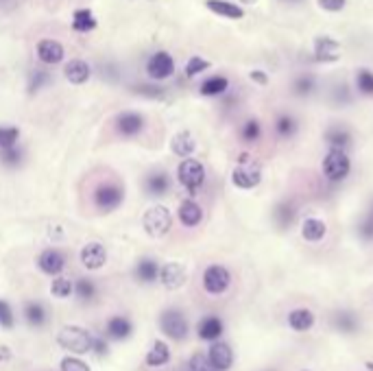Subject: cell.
Here are the masks:
<instances>
[{
    "instance_id": "6da1fadb",
    "label": "cell",
    "mask_w": 373,
    "mask_h": 371,
    "mask_svg": "<svg viewBox=\"0 0 373 371\" xmlns=\"http://www.w3.org/2000/svg\"><path fill=\"white\" fill-rule=\"evenodd\" d=\"M92 343H94V334L88 332L81 326H64L57 332V345L64 348L68 354H92Z\"/></svg>"
},
{
    "instance_id": "7a4b0ae2",
    "label": "cell",
    "mask_w": 373,
    "mask_h": 371,
    "mask_svg": "<svg viewBox=\"0 0 373 371\" xmlns=\"http://www.w3.org/2000/svg\"><path fill=\"white\" fill-rule=\"evenodd\" d=\"M321 170H323V175H326V179L332 184L345 182L352 172V160H350V155H347V148L330 146L326 158H323Z\"/></svg>"
},
{
    "instance_id": "3957f363",
    "label": "cell",
    "mask_w": 373,
    "mask_h": 371,
    "mask_svg": "<svg viewBox=\"0 0 373 371\" xmlns=\"http://www.w3.org/2000/svg\"><path fill=\"white\" fill-rule=\"evenodd\" d=\"M160 330L166 338L182 343L190 334V324L182 310L177 308H166L160 312Z\"/></svg>"
},
{
    "instance_id": "277c9868",
    "label": "cell",
    "mask_w": 373,
    "mask_h": 371,
    "mask_svg": "<svg viewBox=\"0 0 373 371\" xmlns=\"http://www.w3.org/2000/svg\"><path fill=\"white\" fill-rule=\"evenodd\" d=\"M177 182L190 192V196H194L206 184V166L192 155L184 158L177 166Z\"/></svg>"
},
{
    "instance_id": "5b68a950",
    "label": "cell",
    "mask_w": 373,
    "mask_h": 371,
    "mask_svg": "<svg viewBox=\"0 0 373 371\" xmlns=\"http://www.w3.org/2000/svg\"><path fill=\"white\" fill-rule=\"evenodd\" d=\"M262 182V170L260 166L249 158L247 153H242L238 158V164L236 168L232 170V184L240 190H254L258 188Z\"/></svg>"
},
{
    "instance_id": "8992f818",
    "label": "cell",
    "mask_w": 373,
    "mask_h": 371,
    "mask_svg": "<svg viewBox=\"0 0 373 371\" xmlns=\"http://www.w3.org/2000/svg\"><path fill=\"white\" fill-rule=\"evenodd\" d=\"M142 228L151 238H164L172 230V214L164 206L148 208L142 216Z\"/></svg>"
},
{
    "instance_id": "52a82bcc",
    "label": "cell",
    "mask_w": 373,
    "mask_h": 371,
    "mask_svg": "<svg viewBox=\"0 0 373 371\" xmlns=\"http://www.w3.org/2000/svg\"><path fill=\"white\" fill-rule=\"evenodd\" d=\"M232 286V273L227 266L223 264H210L206 271H203V290L208 295H223L227 293Z\"/></svg>"
},
{
    "instance_id": "ba28073f",
    "label": "cell",
    "mask_w": 373,
    "mask_h": 371,
    "mask_svg": "<svg viewBox=\"0 0 373 371\" xmlns=\"http://www.w3.org/2000/svg\"><path fill=\"white\" fill-rule=\"evenodd\" d=\"M122 201H124V190L118 184L105 182L94 190V206L105 214L118 210Z\"/></svg>"
},
{
    "instance_id": "9c48e42d",
    "label": "cell",
    "mask_w": 373,
    "mask_h": 371,
    "mask_svg": "<svg viewBox=\"0 0 373 371\" xmlns=\"http://www.w3.org/2000/svg\"><path fill=\"white\" fill-rule=\"evenodd\" d=\"M172 72H175V59H172L170 53L158 51V53H153L151 57H148L146 74L153 81H166L168 77H172Z\"/></svg>"
},
{
    "instance_id": "30bf717a",
    "label": "cell",
    "mask_w": 373,
    "mask_h": 371,
    "mask_svg": "<svg viewBox=\"0 0 373 371\" xmlns=\"http://www.w3.org/2000/svg\"><path fill=\"white\" fill-rule=\"evenodd\" d=\"M312 53H314V61L319 64H336L343 57V46L330 35H319L314 40Z\"/></svg>"
},
{
    "instance_id": "8fae6325",
    "label": "cell",
    "mask_w": 373,
    "mask_h": 371,
    "mask_svg": "<svg viewBox=\"0 0 373 371\" xmlns=\"http://www.w3.org/2000/svg\"><path fill=\"white\" fill-rule=\"evenodd\" d=\"M208 360L216 371H230L234 367V350L232 345L225 341H212L210 350H208Z\"/></svg>"
},
{
    "instance_id": "7c38bea8",
    "label": "cell",
    "mask_w": 373,
    "mask_h": 371,
    "mask_svg": "<svg viewBox=\"0 0 373 371\" xmlns=\"http://www.w3.org/2000/svg\"><path fill=\"white\" fill-rule=\"evenodd\" d=\"M79 260H81L83 269L98 271L107 264V249L101 242H85L79 252Z\"/></svg>"
},
{
    "instance_id": "4fadbf2b",
    "label": "cell",
    "mask_w": 373,
    "mask_h": 371,
    "mask_svg": "<svg viewBox=\"0 0 373 371\" xmlns=\"http://www.w3.org/2000/svg\"><path fill=\"white\" fill-rule=\"evenodd\" d=\"M186 266L182 262H166L160 266V284L166 290H177L186 284Z\"/></svg>"
},
{
    "instance_id": "5bb4252c",
    "label": "cell",
    "mask_w": 373,
    "mask_h": 371,
    "mask_svg": "<svg viewBox=\"0 0 373 371\" xmlns=\"http://www.w3.org/2000/svg\"><path fill=\"white\" fill-rule=\"evenodd\" d=\"M37 266L44 276H51V278L61 276V271L66 269V256H64V252L51 247V249H44L37 256Z\"/></svg>"
},
{
    "instance_id": "9a60e30c",
    "label": "cell",
    "mask_w": 373,
    "mask_h": 371,
    "mask_svg": "<svg viewBox=\"0 0 373 371\" xmlns=\"http://www.w3.org/2000/svg\"><path fill=\"white\" fill-rule=\"evenodd\" d=\"M131 334H134V324H131L129 317L114 314V317L107 319V324H105V336H107V341L122 343V341H127Z\"/></svg>"
},
{
    "instance_id": "2e32d148",
    "label": "cell",
    "mask_w": 373,
    "mask_h": 371,
    "mask_svg": "<svg viewBox=\"0 0 373 371\" xmlns=\"http://www.w3.org/2000/svg\"><path fill=\"white\" fill-rule=\"evenodd\" d=\"M223 332H225V324H223V319L218 314H206L196 324V336L206 343L218 341L223 336Z\"/></svg>"
},
{
    "instance_id": "e0dca14e",
    "label": "cell",
    "mask_w": 373,
    "mask_h": 371,
    "mask_svg": "<svg viewBox=\"0 0 373 371\" xmlns=\"http://www.w3.org/2000/svg\"><path fill=\"white\" fill-rule=\"evenodd\" d=\"M35 53H37V59L46 66H55V64H61L64 57H66V51H64V46L57 42V40H40L37 42V48H35Z\"/></svg>"
},
{
    "instance_id": "ac0fdd59",
    "label": "cell",
    "mask_w": 373,
    "mask_h": 371,
    "mask_svg": "<svg viewBox=\"0 0 373 371\" xmlns=\"http://www.w3.org/2000/svg\"><path fill=\"white\" fill-rule=\"evenodd\" d=\"M144 129V116L138 112H122L116 116V131L124 138H134Z\"/></svg>"
},
{
    "instance_id": "d6986e66",
    "label": "cell",
    "mask_w": 373,
    "mask_h": 371,
    "mask_svg": "<svg viewBox=\"0 0 373 371\" xmlns=\"http://www.w3.org/2000/svg\"><path fill=\"white\" fill-rule=\"evenodd\" d=\"M177 218L184 228H196V225H201V220H203V208L199 206L192 196L190 199H184L177 208Z\"/></svg>"
},
{
    "instance_id": "ffe728a7",
    "label": "cell",
    "mask_w": 373,
    "mask_h": 371,
    "mask_svg": "<svg viewBox=\"0 0 373 371\" xmlns=\"http://www.w3.org/2000/svg\"><path fill=\"white\" fill-rule=\"evenodd\" d=\"M286 324L292 332H310L316 324V317L310 308H292L286 317Z\"/></svg>"
},
{
    "instance_id": "44dd1931",
    "label": "cell",
    "mask_w": 373,
    "mask_h": 371,
    "mask_svg": "<svg viewBox=\"0 0 373 371\" xmlns=\"http://www.w3.org/2000/svg\"><path fill=\"white\" fill-rule=\"evenodd\" d=\"M170 358H172V354H170L168 343L162 341V338H158V341L151 345V350L146 352L144 365H146L148 369H162V367H166V365L170 363Z\"/></svg>"
},
{
    "instance_id": "7402d4cb",
    "label": "cell",
    "mask_w": 373,
    "mask_h": 371,
    "mask_svg": "<svg viewBox=\"0 0 373 371\" xmlns=\"http://www.w3.org/2000/svg\"><path fill=\"white\" fill-rule=\"evenodd\" d=\"M64 77L68 83L72 86H83L90 77H92V68L88 61L83 59H70L66 66H64Z\"/></svg>"
},
{
    "instance_id": "603a6c76",
    "label": "cell",
    "mask_w": 373,
    "mask_h": 371,
    "mask_svg": "<svg viewBox=\"0 0 373 371\" xmlns=\"http://www.w3.org/2000/svg\"><path fill=\"white\" fill-rule=\"evenodd\" d=\"M332 326L341 334H356L360 330V319L352 310H336L332 314Z\"/></svg>"
},
{
    "instance_id": "cb8c5ba5",
    "label": "cell",
    "mask_w": 373,
    "mask_h": 371,
    "mask_svg": "<svg viewBox=\"0 0 373 371\" xmlns=\"http://www.w3.org/2000/svg\"><path fill=\"white\" fill-rule=\"evenodd\" d=\"M206 7L220 16V18H227V20H242L244 18V9L236 3H230V0H206Z\"/></svg>"
},
{
    "instance_id": "d4e9b609",
    "label": "cell",
    "mask_w": 373,
    "mask_h": 371,
    "mask_svg": "<svg viewBox=\"0 0 373 371\" xmlns=\"http://www.w3.org/2000/svg\"><path fill=\"white\" fill-rule=\"evenodd\" d=\"M22 317L31 328H44L48 324V310L42 302H27L22 308Z\"/></svg>"
},
{
    "instance_id": "484cf974",
    "label": "cell",
    "mask_w": 373,
    "mask_h": 371,
    "mask_svg": "<svg viewBox=\"0 0 373 371\" xmlns=\"http://www.w3.org/2000/svg\"><path fill=\"white\" fill-rule=\"evenodd\" d=\"M328 234V225L326 220H321L316 216H308L304 223H302V238L306 242H321Z\"/></svg>"
},
{
    "instance_id": "4316f807",
    "label": "cell",
    "mask_w": 373,
    "mask_h": 371,
    "mask_svg": "<svg viewBox=\"0 0 373 371\" xmlns=\"http://www.w3.org/2000/svg\"><path fill=\"white\" fill-rule=\"evenodd\" d=\"M170 148H172V153L179 158H190L196 151V140L190 131H179V134H175V138H172Z\"/></svg>"
},
{
    "instance_id": "83f0119b",
    "label": "cell",
    "mask_w": 373,
    "mask_h": 371,
    "mask_svg": "<svg viewBox=\"0 0 373 371\" xmlns=\"http://www.w3.org/2000/svg\"><path fill=\"white\" fill-rule=\"evenodd\" d=\"M136 278L142 284H153L160 278V264L153 258H142L136 264Z\"/></svg>"
},
{
    "instance_id": "f1b7e54d",
    "label": "cell",
    "mask_w": 373,
    "mask_h": 371,
    "mask_svg": "<svg viewBox=\"0 0 373 371\" xmlns=\"http://www.w3.org/2000/svg\"><path fill=\"white\" fill-rule=\"evenodd\" d=\"M323 138H326L328 146H334V148H347L352 144V131L347 129L345 125H332L326 129V134H323Z\"/></svg>"
},
{
    "instance_id": "f546056e",
    "label": "cell",
    "mask_w": 373,
    "mask_h": 371,
    "mask_svg": "<svg viewBox=\"0 0 373 371\" xmlns=\"http://www.w3.org/2000/svg\"><path fill=\"white\" fill-rule=\"evenodd\" d=\"M144 188L151 196H164L170 190V177L168 172H151L144 179Z\"/></svg>"
},
{
    "instance_id": "4dcf8cb0",
    "label": "cell",
    "mask_w": 373,
    "mask_h": 371,
    "mask_svg": "<svg viewBox=\"0 0 373 371\" xmlns=\"http://www.w3.org/2000/svg\"><path fill=\"white\" fill-rule=\"evenodd\" d=\"M96 24L98 20L90 9H77L72 13V29L77 33H90L96 29Z\"/></svg>"
},
{
    "instance_id": "1f68e13d",
    "label": "cell",
    "mask_w": 373,
    "mask_h": 371,
    "mask_svg": "<svg viewBox=\"0 0 373 371\" xmlns=\"http://www.w3.org/2000/svg\"><path fill=\"white\" fill-rule=\"evenodd\" d=\"M227 90H230V81H227V77H220V74L206 79L201 83V88H199V92H201L203 96H220V94H225Z\"/></svg>"
},
{
    "instance_id": "d6a6232c",
    "label": "cell",
    "mask_w": 373,
    "mask_h": 371,
    "mask_svg": "<svg viewBox=\"0 0 373 371\" xmlns=\"http://www.w3.org/2000/svg\"><path fill=\"white\" fill-rule=\"evenodd\" d=\"M295 216H297V210H295V206L288 204V201H282V204L276 208V212H273V218H276V223H278L280 230H288L292 223H295Z\"/></svg>"
},
{
    "instance_id": "836d02e7",
    "label": "cell",
    "mask_w": 373,
    "mask_h": 371,
    "mask_svg": "<svg viewBox=\"0 0 373 371\" xmlns=\"http://www.w3.org/2000/svg\"><path fill=\"white\" fill-rule=\"evenodd\" d=\"M51 295L57 297V300H68V297L74 295V282L70 278L55 276V280L51 282Z\"/></svg>"
},
{
    "instance_id": "e575fe53",
    "label": "cell",
    "mask_w": 373,
    "mask_h": 371,
    "mask_svg": "<svg viewBox=\"0 0 373 371\" xmlns=\"http://www.w3.org/2000/svg\"><path fill=\"white\" fill-rule=\"evenodd\" d=\"M74 295L79 297L81 302H92L96 297V284L90 278H79L74 282Z\"/></svg>"
},
{
    "instance_id": "d590c367",
    "label": "cell",
    "mask_w": 373,
    "mask_h": 371,
    "mask_svg": "<svg viewBox=\"0 0 373 371\" xmlns=\"http://www.w3.org/2000/svg\"><path fill=\"white\" fill-rule=\"evenodd\" d=\"M356 90L362 96H373V72L369 68L356 70Z\"/></svg>"
},
{
    "instance_id": "8d00e7d4",
    "label": "cell",
    "mask_w": 373,
    "mask_h": 371,
    "mask_svg": "<svg viewBox=\"0 0 373 371\" xmlns=\"http://www.w3.org/2000/svg\"><path fill=\"white\" fill-rule=\"evenodd\" d=\"M276 131L280 138H292L297 131V120L290 114H280L276 120Z\"/></svg>"
},
{
    "instance_id": "74e56055",
    "label": "cell",
    "mask_w": 373,
    "mask_h": 371,
    "mask_svg": "<svg viewBox=\"0 0 373 371\" xmlns=\"http://www.w3.org/2000/svg\"><path fill=\"white\" fill-rule=\"evenodd\" d=\"M316 90V79L312 74H302V77H297L292 83V92L297 96H310Z\"/></svg>"
},
{
    "instance_id": "f35d334b",
    "label": "cell",
    "mask_w": 373,
    "mask_h": 371,
    "mask_svg": "<svg viewBox=\"0 0 373 371\" xmlns=\"http://www.w3.org/2000/svg\"><path fill=\"white\" fill-rule=\"evenodd\" d=\"M240 136H242V140L244 142H258L260 140V136H262V127H260V122L256 120V118H249L244 125H242V129H240Z\"/></svg>"
},
{
    "instance_id": "ab89813d",
    "label": "cell",
    "mask_w": 373,
    "mask_h": 371,
    "mask_svg": "<svg viewBox=\"0 0 373 371\" xmlns=\"http://www.w3.org/2000/svg\"><path fill=\"white\" fill-rule=\"evenodd\" d=\"M59 371H92V367L85 360H81L77 354H68V356L61 358Z\"/></svg>"
},
{
    "instance_id": "60d3db41",
    "label": "cell",
    "mask_w": 373,
    "mask_h": 371,
    "mask_svg": "<svg viewBox=\"0 0 373 371\" xmlns=\"http://www.w3.org/2000/svg\"><path fill=\"white\" fill-rule=\"evenodd\" d=\"M20 162H22V148L18 144L16 146H7V148H0V164L13 168Z\"/></svg>"
},
{
    "instance_id": "b9f144b4",
    "label": "cell",
    "mask_w": 373,
    "mask_h": 371,
    "mask_svg": "<svg viewBox=\"0 0 373 371\" xmlns=\"http://www.w3.org/2000/svg\"><path fill=\"white\" fill-rule=\"evenodd\" d=\"M16 326V312L7 300H0V328L3 330H13Z\"/></svg>"
},
{
    "instance_id": "7bdbcfd3",
    "label": "cell",
    "mask_w": 373,
    "mask_h": 371,
    "mask_svg": "<svg viewBox=\"0 0 373 371\" xmlns=\"http://www.w3.org/2000/svg\"><path fill=\"white\" fill-rule=\"evenodd\" d=\"M208 68H210V61H208V59L199 57V55H192V57L188 59V64H186V77L192 79V77H196V74L206 72Z\"/></svg>"
},
{
    "instance_id": "ee69618b",
    "label": "cell",
    "mask_w": 373,
    "mask_h": 371,
    "mask_svg": "<svg viewBox=\"0 0 373 371\" xmlns=\"http://www.w3.org/2000/svg\"><path fill=\"white\" fill-rule=\"evenodd\" d=\"M48 83H51V74H48L46 70H33L31 77H29V92L35 94V92H40Z\"/></svg>"
},
{
    "instance_id": "f6af8a7d",
    "label": "cell",
    "mask_w": 373,
    "mask_h": 371,
    "mask_svg": "<svg viewBox=\"0 0 373 371\" xmlns=\"http://www.w3.org/2000/svg\"><path fill=\"white\" fill-rule=\"evenodd\" d=\"M20 140V129L18 127H0V148L16 146Z\"/></svg>"
},
{
    "instance_id": "bcb514c9",
    "label": "cell",
    "mask_w": 373,
    "mask_h": 371,
    "mask_svg": "<svg viewBox=\"0 0 373 371\" xmlns=\"http://www.w3.org/2000/svg\"><path fill=\"white\" fill-rule=\"evenodd\" d=\"M188 371H216V369L210 365V360H208L206 354L196 352V354H192V358L188 363Z\"/></svg>"
},
{
    "instance_id": "7dc6e473",
    "label": "cell",
    "mask_w": 373,
    "mask_h": 371,
    "mask_svg": "<svg viewBox=\"0 0 373 371\" xmlns=\"http://www.w3.org/2000/svg\"><path fill=\"white\" fill-rule=\"evenodd\" d=\"M358 236H360L362 240H373V216H371V214H367V216L360 220Z\"/></svg>"
},
{
    "instance_id": "c3c4849f",
    "label": "cell",
    "mask_w": 373,
    "mask_h": 371,
    "mask_svg": "<svg viewBox=\"0 0 373 371\" xmlns=\"http://www.w3.org/2000/svg\"><path fill=\"white\" fill-rule=\"evenodd\" d=\"M316 3H319V7H321L323 11L338 13V11H343V9H345L347 0H316Z\"/></svg>"
},
{
    "instance_id": "681fc988",
    "label": "cell",
    "mask_w": 373,
    "mask_h": 371,
    "mask_svg": "<svg viewBox=\"0 0 373 371\" xmlns=\"http://www.w3.org/2000/svg\"><path fill=\"white\" fill-rule=\"evenodd\" d=\"M92 354H96L98 358H103L109 354V345H107V336H94V343H92Z\"/></svg>"
},
{
    "instance_id": "f907efd6",
    "label": "cell",
    "mask_w": 373,
    "mask_h": 371,
    "mask_svg": "<svg viewBox=\"0 0 373 371\" xmlns=\"http://www.w3.org/2000/svg\"><path fill=\"white\" fill-rule=\"evenodd\" d=\"M249 79H251L254 83H258V86H266L268 83V74L264 70H251V72H249Z\"/></svg>"
},
{
    "instance_id": "816d5d0a",
    "label": "cell",
    "mask_w": 373,
    "mask_h": 371,
    "mask_svg": "<svg viewBox=\"0 0 373 371\" xmlns=\"http://www.w3.org/2000/svg\"><path fill=\"white\" fill-rule=\"evenodd\" d=\"M138 92H140V94H146V96H153V98L164 94V90H162V88H138Z\"/></svg>"
},
{
    "instance_id": "f5cc1de1",
    "label": "cell",
    "mask_w": 373,
    "mask_h": 371,
    "mask_svg": "<svg viewBox=\"0 0 373 371\" xmlns=\"http://www.w3.org/2000/svg\"><path fill=\"white\" fill-rule=\"evenodd\" d=\"M20 3H22V0H0V7H3V9H16Z\"/></svg>"
},
{
    "instance_id": "db71d44e",
    "label": "cell",
    "mask_w": 373,
    "mask_h": 371,
    "mask_svg": "<svg viewBox=\"0 0 373 371\" xmlns=\"http://www.w3.org/2000/svg\"><path fill=\"white\" fill-rule=\"evenodd\" d=\"M365 369H367V371H373V360H367V363H365Z\"/></svg>"
},
{
    "instance_id": "11a10c76",
    "label": "cell",
    "mask_w": 373,
    "mask_h": 371,
    "mask_svg": "<svg viewBox=\"0 0 373 371\" xmlns=\"http://www.w3.org/2000/svg\"><path fill=\"white\" fill-rule=\"evenodd\" d=\"M282 3H302V0H282Z\"/></svg>"
},
{
    "instance_id": "9f6ffc18",
    "label": "cell",
    "mask_w": 373,
    "mask_h": 371,
    "mask_svg": "<svg viewBox=\"0 0 373 371\" xmlns=\"http://www.w3.org/2000/svg\"><path fill=\"white\" fill-rule=\"evenodd\" d=\"M242 3H256V0H242Z\"/></svg>"
},
{
    "instance_id": "6f0895ef",
    "label": "cell",
    "mask_w": 373,
    "mask_h": 371,
    "mask_svg": "<svg viewBox=\"0 0 373 371\" xmlns=\"http://www.w3.org/2000/svg\"><path fill=\"white\" fill-rule=\"evenodd\" d=\"M369 214H371V216H373V208H371V210H369Z\"/></svg>"
},
{
    "instance_id": "680465c9",
    "label": "cell",
    "mask_w": 373,
    "mask_h": 371,
    "mask_svg": "<svg viewBox=\"0 0 373 371\" xmlns=\"http://www.w3.org/2000/svg\"><path fill=\"white\" fill-rule=\"evenodd\" d=\"M302 371H310V369H302Z\"/></svg>"
},
{
    "instance_id": "91938a15",
    "label": "cell",
    "mask_w": 373,
    "mask_h": 371,
    "mask_svg": "<svg viewBox=\"0 0 373 371\" xmlns=\"http://www.w3.org/2000/svg\"><path fill=\"white\" fill-rule=\"evenodd\" d=\"M186 371H188V369H186Z\"/></svg>"
}]
</instances>
